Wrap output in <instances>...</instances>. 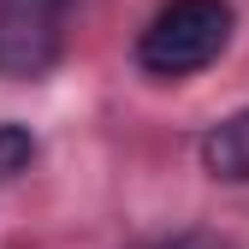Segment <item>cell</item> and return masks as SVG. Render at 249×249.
Segmentation results:
<instances>
[{"label":"cell","mask_w":249,"mask_h":249,"mask_svg":"<svg viewBox=\"0 0 249 249\" xmlns=\"http://www.w3.org/2000/svg\"><path fill=\"white\" fill-rule=\"evenodd\" d=\"M231 0H166L137 36V66L148 77H196L231 42Z\"/></svg>","instance_id":"6da1fadb"},{"label":"cell","mask_w":249,"mask_h":249,"mask_svg":"<svg viewBox=\"0 0 249 249\" xmlns=\"http://www.w3.org/2000/svg\"><path fill=\"white\" fill-rule=\"evenodd\" d=\"M71 0H0V77H42L59 59V18Z\"/></svg>","instance_id":"7a4b0ae2"},{"label":"cell","mask_w":249,"mask_h":249,"mask_svg":"<svg viewBox=\"0 0 249 249\" xmlns=\"http://www.w3.org/2000/svg\"><path fill=\"white\" fill-rule=\"evenodd\" d=\"M202 154H208L213 178H249V119L220 124V131L202 142Z\"/></svg>","instance_id":"3957f363"},{"label":"cell","mask_w":249,"mask_h":249,"mask_svg":"<svg viewBox=\"0 0 249 249\" xmlns=\"http://www.w3.org/2000/svg\"><path fill=\"white\" fill-rule=\"evenodd\" d=\"M30 160H36V137H30L24 124H0V184L30 172Z\"/></svg>","instance_id":"277c9868"}]
</instances>
